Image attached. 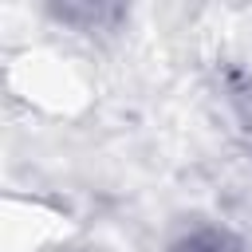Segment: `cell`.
Segmentation results:
<instances>
[{"label": "cell", "instance_id": "1", "mask_svg": "<svg viewBox=\"0 0 252 252\" xmlns=\"http://www.w3.org/2000/svg\"><path fill=\"white\" fill-rule=\"evenodd\" d=\"M173 252H244V244L224 228H193L173 244Z\"/></svg>", "mask_w": 252, "mask_h": 252}]
</instances>
